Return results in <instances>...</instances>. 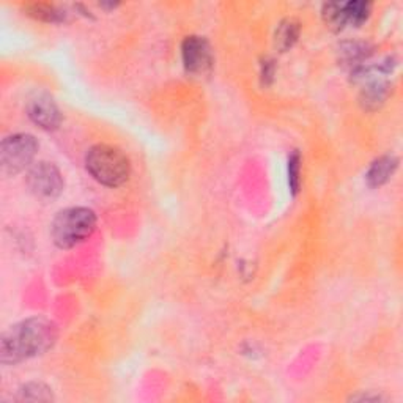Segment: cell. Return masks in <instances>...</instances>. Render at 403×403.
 I'll use <instances>...</instances> for the list:
<instances>
[{"instance_id":"obj_1","label":"cell","mask_w":403,"mask_h":403,"mask_svg":"<svg viewBox=\"0 0 403 403\" xmlns=\"http://www.w3.org/2000/svg\"><path fill=\"white\" fill-rule=\"evenodd\" d=\"M57 326L48 318L32 317L10 326L0 339V361L14 366L30 357L44 354L54 347Z\"/></svg>"},{"instance_id":"obj_2","label":"cell","mask_w":403,"mask_h":403,"mask_svg":"<svg viewBox=\"0 0 403 403\" xmlns=\"http://www.w3.org/2000/svg\"><path fill=\"white\" fill-rule=\"evenodd\" d=\"M86 167L98 183L109 188L125 185L131 173V164L123 151L117 147L104 146V143L88 150Z\"/></svg>"},{"instance_id":"obj_3","label":"cell","mask_w":403,"mask_h":403,"mask_svg":"<svg viewBox=\"0 0 403 403\" xmlns=\"http://www.w3.org/2000/svg\"><path fill=\"white\" fill-rule=\"evenodd\" d=\"M96 229V215L88 208L73 207L60 211L51 225V237L60 249L81 245Z\"/></svg>"},{"instance_id":"obj_4","label":"cell","mask_w":403,"mask_h":403,"mask_svg":"<svg viewBox=\"0 0 403 403\" xmlns=\"http://www.w3.org/2000/svg\"><path fill=\"white\" fill-rule=\"evenodd\" d=\"M38 151V142L30 134H14L0 146V163L9 175H16L32 164Z\"/></svg>"},{"instance_id":"obj_5","label":"cell","mask_w":403,"mask_h":403,"mask_svg":"<svg viewBox=\"0 0 403 403\" xmlns=\"http://www.w3.org/2000/svg\"><path fill=\"white\" fill-rule=\"evenodd\" d=\"M27 185L38 199H56L63 191V177L54 164L38 163L27 173Z\"/></svg>"},{"instance_id":"obj_6","label":"cell","mask_w":403,"mask_h":403,"mask_svg":"<svg viewBox=\"0 0 403 403\" xmlns=\"http://www.w3.org/2000/svg\"><path fill=\"white\" fill-rule=\"evenodd\" d=\"M181 56L188 73L203 74L211 70V48L202 36H188L181 46Z\"/></svg>"},{"instance_id":"obj_7","label":"cell","mask_w":403,"mask_h":403,"mask_svg":"<svg viewBox=\"0 0 403 403\" xmlns=\"http://www.w3.org/2000/svg\"><path fill=\"white\" fill-rule=\"evenodd\" d=\"M27 116L35 125L46 131H54L62 125V113L48 93H38L27 103Z\"/></svg>"},{"instance_id":"obj_8","label":"cell","mask_w":403,"mask_h":403,"mask_svg":"<svg viewBox=\"0 0 403 403\" xmlns=\"http://www.w3.org/2000/svg\"><path fill=\"white\" fill-rule=\"evenodd\" d=\"M397 165H399L397 158L392 155L378 158L377 161L370 165V169L367 172V183L372 188H379L382 185H384L386 181L392 177L395 169H397Z\"/></svg>"},{"instance_id":"obj_9","label":"cell","mask_w":403,"mask_h":403,"mask_svg":"<svg viewBox=\"0 0 403 403\" xmlns=\"http://www.w3.org/2000/svg\"><path fill=\"white\" fill-rule=\"evenodd\" d=\"M26 11L29 16H32L43 22H52V24H54V22H63L66 18L65 11L57 9L56 5H49V4L27 5Z\"/></svg>"},{"instance_id":"obj_10","label":"cell","mask_w":403,"mask_h":403,"mask_svg":"<svg viewBox=\"0 0 403 403\" xmlns=\"http://www.w3.org/2000/svg\"><path fill=\"white\" fill-rule=\"evenodd\" d=\"M323 19L326 26L332 29L334 32H340L344 30L347 24V14L344 9V2H330L323 6Z\"/></svg>"},{"instance_id":"obj_11","label":"cell","mask_w":403,"mask_h":403,"mask_svg":"<svg viewBox=\"0 0 403 403\" xmlns=\"http://www.w3.org/2000/svg\"><path fill=\"white\" fill-rule=\"evenodd\" d=\"M300 35V24L293 19H285L282 24L279 26L276 32V46L285 52L287 49H290L293 44L298 40Z\"/></svg>"},{"instance_id":"obj_12","label":"cell","mask_w":403,"mask_h":403,"mask_svg":"<svg viewBox=\"0 0 403 403\" xmlns=\"http://www.w3.org/2000/svg\"><path fill=\"white\" fill-rule=\"evenodd\" d=\"M18 400L21 402H52L54 395L49 386L43 383H27L22 386L18 394Z\"/></svg>"},{"instance_id":"obj_13","label":"cell","mask_w":403,"mask_h":403,"mask_svg":"<svg viewBox=\"0 0 403 403\" xmlns=\"http://www.w3.org/2000/svg\"><path fill=\"white\" fill-rule=\"evenodd\" d=\"M344 9L347 14V24L357 27L367 21L372 5L369 2H344Z\"/></svg>"},{"instance_id":"obj_14","label":"cell","mask_w":403,"mask_h":403,"mask_svg":"<svg viewBox=\"0 0 403 403\" xmlns=\"http://www.w3.org/2000/svg\"><path fill=\"white\" fill-rule=\"evenodd\" d=\"M340 56L345 63H357L369 56L367 46L362 43H347L340 48Z\"/></svg>"},{"instance_id":"obj_15","label":"cell","mask_w":403,"mask_h":403,"mask_svg":"<svg viewBox=\"0 0 403 403\" xmlns=\"http://www.w3.org/2000/svg\"><path fill=\"white\" fill-rule=\"evenodd\" d=\"M301 158L298 153H293L288 159V181H290L292 193L296 194L300 191V181H301Z\"/></svg>"},{"instance_id":"obj_16","label":"cell","mask_w":403,"mask_h":403,"mask_svg":"<svg viewBox=\"0 0 403 403\" xmlns=\"http://www.w3.org/2000/svg\"><path fill=\"white\" fill-rule=\"evenodd\" d=\"M352 400H361V402H382L384 400L383 395H370V394H362V395H354V397H352Z\"/></svg>"}]
</instances>
